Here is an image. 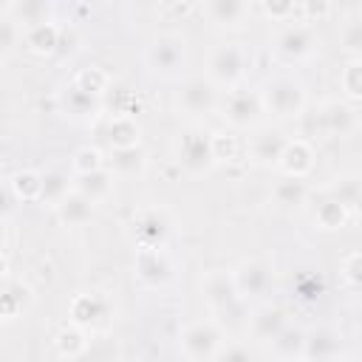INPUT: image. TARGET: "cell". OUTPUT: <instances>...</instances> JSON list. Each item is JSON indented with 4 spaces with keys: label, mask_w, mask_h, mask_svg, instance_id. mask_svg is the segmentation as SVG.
Wrapping results in <instances>:
<instances>
[{
    "label": "cell",
    "mask_w": 362,
    "mask_h": 362,
    "mask_svg": "<svg viewBox=\"0 0 362 362\" xmlns=\"http://www.w3.org/2000/svg\"><path fill=\"white\" fill-rule=\"evenodd\" d=\"M249 48L243 42H218L206 57V76L218 88H238L249 71Z\"/></svg>",
    "instance_id": "obj_1"
},
{
    "label": "cell",
    "mask_w": 362,
    "mask_h": 362,
    "mask_svg": "<svg viewBox=\"0 0 362 362\" xmlns=\"http://www.w3.org/2000/svg\"><path fill=\"white\" fill-rule=\"evenodd\" d=\"M263 110H269L277 119H294L305 110V85L291 74H277L266 79L263 90Z\"/></svg>",
    "instance_id": "obj_2"
},
{
    "label": "cell",
    "mask_w": 362,
    "mask_h": 362,
    "mask_svg": "<svg viewBox=\"0 0 362 362\" xmlns=\"http://www.w3.org/2000/svg\"><path fill=\"white\" fill-rule=\"evenodd\" d=\"M175 161L187 175H206L218 164L215 147H212V133H206L198 124L181 130L175 139Z\"/></svg>",
    "instance_id": "obj_3"
},
{
    "label": "cell",
    "mask_w": 362,
    "mask_h": 362,
    "mask_svg": "<svg viewBox=\"0 0 362 362\" xmlns=\"http://www.w3.org/2000/svg\"><path fill=\"white\" fill-rule=\"evenodd\" d=\"M187 62V40L175 31H161L156 37L147 40L144 45V65L153 74L170 76L175 71H181Z\"/></svg>",
    "instance_id": "obj_4"
},
{
    "label": "cell",
    "mask_w": 362,
    "mask_h": 362,
    "mask_svg": "<svg viewBox=\"0 0 362 362\" xmlns=\"http://www.w3.org/2000/svg\"><path fill=\"white\" fill-rule=\"evenodd\" d=\"M314 51H317V31H314L311 20H291L274 37V54H277V59H283L288 65L311 59Z\"/></svg>",
    "instance_id": "obj_5"
},
{
    "label": "cell",
    "mask_w": 362,
    "mask_h": 362,
    "mask_svg": "<svg viewBox=\"0 0 362 362\" xmlns=\"http://www.w3.org/2000/svg\"><path fill=\"white\" fill-rule=\"evenodd\" d=\"M181 354L192 362H212L223 348V331L212 320H195L189 322L178 337Z\"/></svg>",
    "instance_id": "obj_6"
},
{
    "label": "cell",
    "mask_w": 362,
    "mask_h": 362,
    "mask_svg": "<svg viewBox=\"0 0 362 362\" xmlns=\"http://www.w3.org/2000/svg\"><path fill=\"white\" fill-rule=\"evenodd\" d=\"M175 107L187 116H209L221 107L218 85L209 76H187L175 93Z\"/></svg>",
    "instance_id": "obj_7"
},
{
    "label": "cell",
    "mask_w": 362,
    "mask_h": 362,
    "mask_svg": "<svg viewBox=\"0 0 362 362\" xmlns=\"http://www.w3.org/2000/svg\"><path fill=\"white\" fill-rule=\"evenodd\" d=\"M359 124V113L351 102H325L317 113H314V130L325 139H342V136H351Z\"/></svg>",
    "instance_id": "obj_8"
},
{
    "label": "cell",
    "mask_w": 362,
    "mask_h": 362,
    "mask_svg": "<svg viewBox=\"0 0 362 362\" xmlns=\"http://www.w3.org/2000/svg\"><path fill=\"white\" fill-rule=\"evenodd\" d=\"M221 110H223V119L232 124V127H252L260 116H263V99L257 90L246 88V85H238L226 93V99L221 102Z\"/></svg>",
    "instance_id": "obj_9"
},
{
    "label": "cell",
    "mask_w": 362,
    "mask_h": 362,
    "mask_svg": "<svg viewBox=\"0 0 362 362\" xmlns=\"http://www.w3.org/2000/svg\"><path fill=\"white\" fill-rule=\"evenodd\" d=\"M204 297H206V303H209L212 311L232 314L240 305V294H238V286H235L232 272H226V269H209L204 274Z\"/></svg>",
    "instance_id": "obj_10"
},
{
    "label": "cell",
    "mask_w": 362,
    "mask_h": 362,
    "mask_svg": "<svg viewBox=\"0 0 362 362\" xmlns=\"http://www.w3.org/2000/svg\"><path fill=\"white\" fill-rule=\"evenodd\" d=\"M232 277H235V286H238L240 300L266 297L272 291V286H274L272 269L263 260H243V263H238L232 269Z\"/></svg>",
    "instance_id": "obj_11"
},
{
    "label": "cell",
    "mask_w": 362,
    "mask_h": 362,
    "mask_svg": "<svg viewBox=\"0 0 362 362\" xmlns=\"http://www.w3.org/2000/svg\"><path fill=\"white\" fill-rule=\"evenodd\" d=\"M305 362H339L342 359V334L331 325H317L305 334Z\"/></svg>",
    "instance_id": "obj_12"
},
{
    "label": "cell",
    "mask_w": 362,
    "mask_h": 362,
    "mask_svg": "<svg viewBox=\"0 0 362 362\" xmlns=\"http://www.w3.org/2000/svg\"><path fill=\"white\" fill-rule=\"evenodd\" d=\"M133 235L139 249H164L170 235V221L161 209H141L133 218Z\"/></svg>",
    "instance_id": "obj_13"
},
{
    "label": "cell",
    "mask_w": 362,
    "mask_h": 362,
    "mask_svg": "<svg viewBox=\"0 0 362 362\" xmlns=\"http://www.w3.org/2000/svg\"><path fill=\"white\" fill-rule=\"evenodd\" d=\"M173 274V266L164 249H139L136 252V277L147 288H161Z\"/></svg>",
    "instance_id": "obj_14"
},
{
    "label": "cell",
    "mask_w": 362,
    "mask_h": 362,
    "mask_svg": "<svg viewBox=\"0 0 362 362\" xmlns=\"http://www.w3.org/2000/svg\"><path fill=\"white\" fill-rule=\"evenodd\" d=\"M68 314H71V322L74 325L93 328V325H99L110 314V300L105 294H99V291H85V294H76L71 300Z\"/></svg>",
    "instance_id": "obj_15"
},
{
    "label": "cell",
    "mask_w": 362,
    "mask_h": 362,
    "mask_svg": "<svg viewBox=\"0 0 362 362\" xmlns=\"http://www.w3.org/2000/svg\"><path fill=\"white\" fill-rule=\"evenodd\" d=\"M288 325V314L283 305H274V303H263L252 311L249 317V331L252 337L263 339V342H272L283 328Z\"/></svg>",
    "instance_id": "obj_16"
},
{
    "label": "cell",
    "mask_w": 362,
    "mask_h": 362,
    "mask_svg": "<svg viewBox=\"0 0 362 362\" xmlns=\"http://www.w3.org/2000/svg\"><path fill=\"white\" fill-rule=\"evenodd\" d=\"M74 189H76V175L68 173V170H62V167H51V170L42 173V192H40V201L57 209Z\"/></svg>",
    "instance_id": "obj_17"
},
{
    "label": "cell",
    "mask_w": 362,
    "mask_h": 362,
    "mask_svg": "<svg viewBox=\"0 0 362 362\" xmlns=\"http://www.w3.org/2000/svg\"><path fill=\"white\" fill-rule=\"evenodd\" d=\"M204 14L221 28H238L249 17V3H243V0H209V3H204Z\"/></svg>",
    "instance_id": "obj_18"
},
{
    "label": "cell",
    "mask_w": 362,
    "mask_h": 362,
    "mask_svg": "<svg viewBox=\"0 0 362 362\" xmlns=\"http://www.w3.org/2000/svg\"><path fill=\"white\" fill-rule=\"evenodd\" d=\"M288 147V139L283 133H274V130H266L260 136L252 139L249 144V153L255 158V164H263V167H272V164H280L283 153Z\"/></svg>",
    "instance_id": "obj_19"
},
{
    "label": "cell",
    "mask_w": 362,
    "mask_h": 362,
    "mask_svg": "<svg viewBox=\"0 0 362 362\" xmlns=\"http://www.w3.org/2000/svg\"><path fill=\"white\" fill-rule=\"evenodd\" d=\"M277 167L283 170V175L305 178L311 173V167H314V150H311V144L303 141V139L288 141V147H286V153H283V158H280Z\"/></svg>",
    "instance_id": "obj_20"
},
{
    "label": "cell",
    "mask_w": 362,
    "mask_h": 362,
    "mask_svg": "<svg viewBox=\"0 0 362 362\" xmlns=\"http://www.w3.org/2000/svg\"><path fill=\"white\" fill-rule=\"evenodd\" d=\"M34 294H31V286L23 283V280H8L3 286V294H0V314L6 322L23 317V311L31 305Z\"/></svg>",
    "instance_id": "obj_21"
},
{
    "label": "cell",
    "mask_w": 362,
    "mask_h": 362,
    "mask_svg": "<svg viewBox=\"0 0 362 362\" xmlns=\"http://www.w3.org/2000/svg\"><path fill=\"white\" fill-rule=\"evenodd\" d=\"M99 107H102V96H93V93L82 90L74 82L62 90V110L71 119H90V116L99 113Z\"/></svg>",
    "instance_id": "obj_22"
},
{
    "label": "cell",
    "mask_w": 362,
    "mask_h": 362,
    "mask_svg": "<svg viewBox=\"0 0 362 362\" xmlns=\"http://www.w3.org/2000/svg\"><path fill=\"white\" fill-rule=\"evenodd\" d=\"M147 167V153L144 147H119V150H110V170L113 175H122V178H136L141 175Z\"/></svg>",
    "instance_id": "obj_23"
},
{
    "label": "cell",
    "mask_w": 362,
    "mask_h": 362,
    "mask_svg": "<svg viewBox=\"0 0 362 362\" xmlns=\"http://www.w3.org/2000/svg\"><path fill=\"white\" fill-rule=\"evenodd\" d=\"M113 181H116L113 170H110V167H102V170H96V173L76 175V192L85 195L90 204H99V201H105V198L110 195Z\"/></svg>",
    "instance_id": "obj_24"
},
{
    "label": "cell",
    "mask_w": 362,
    "mask_h": 362,
    "mask_svg": "<svg viewBox=\"0 0 362 362\" xmlns=\"http://www.w3.org/2000/svg\"><path fill=\"white\" fill-rule=\"evenodd\" d=\"M51 11L54 6L45 0H20V3H8L6 14H11L23 28L40 25V23H51Z\"/></svg>",
    "instance_id": "obj_25"
},
{
    "label": "cell",
    "mask_w": 362,
    "mask_h": 362,
    "mask_svg": "<svg viewBox=\"0 0 362 362\" xmlns=\"http://www.w3.org/2000/svg\"><path fill=\"white\" fill-rule=\"evenodd\" d=\"M305 328L300 325H286L274 339H272V351L277 359H303L305 354Z\"/></svg>",
    "instance_id": "obj_26"
},
{
    "label": "cell",
    "mask_w": 362,
    "mask_h": 362,
    "mask_svg": "<svg viewBox=\"0 0 362 362\" xmlns=\"http://www.w3.org/2000/svg\"><path fill=\"white\" fill-rule=\"evenodd\" d=\"M34 54H54L62 42V31L59 25L51 20V23H40V25H31L25 28V40H23Z\"/></svg>",
    "instance_id": "obj_27"
},
{
    "label": "cell",
    "mask_w": 362,
    "mask_h": 362,
    "mask_svg": "<svg viewBox=\"0 0 362 362\" xmlns=\"http://www.w3.org/2000/svg\"><path fill=\"white\" fill-rule=\"evenodd\" d=\"M107 141L113 150L119 147H139V136H141V127L133 116H113L107 122V130H105Z\"/></svg>",
    "instance_id": "obj_28"
},
{
    "label": "cell",
    "mask_w": 362,
    "mask_h": 362,
    "mask_svg": "<svg viewBox=\"0 0 362 362\" xmlns=\"http://www.w3.org/2000/svg\"><path fill=\"white\" fill-rule=\"evenodd\" d=\"M57 218L65 223V226H85L90 218H93V204L85 198V195H79L76 189L57 206Z\"/></svg>",
    "instance_id": "obj_29"
},
{
    "label": "cell",
    "mask_w": 362,
    "mask_h": 362,
    "mask_svg": "<svg viewBox=\"0 0 362 362\" xmlns=\"http://www.w3.org/2000/svg\"><path fill=\"white\" fill-rule=\"evenodd\" d=\"M54 342H57V351H59L62 359H76V356L88 354V348H90V339H88L85 328H79L74 322L65 325V328H59Z\"/></svg>",
    "instance_id": "obj_30"
},
{
    "label": "cell",
    "mask_w": 362,
    "mask_h": 362,
    "mask_svg": "<svg viewBox=\"0 0 362 362\" xmlns=\"http://www.w3.org/2000/svg\"><path fill=\"white\" fill-rule=\"evenodd\" d=\"M272 198H274L277 206H303L305 198H308V184H305V178L283 175V178L272 187Z\"/></svg>",
    "instance_id": "obj_31"
},
{
    "label": "cell",
    "mask_w": 362,
    "mask_h": 362,
    "mask_svg": "<svg viewBox=\"0 0 362 362\" xmlns=\"http://www.w3.org/2000/svg\"><path fill=\"white\" fill-rule=\"evenodd\" d=\"M6 181H8V187H11V192H14L17 201H40L42 173H37V170H17Z\"/></svg>",
    "instance_id": "obj_32"
},
{
    "label": "cell",
    "mask_w": 362,
    "mask_h": 362,
    "mask_svg": "<svg viewBox=\"0 0 362 362\" xmlns=\"http://www.w3.org/2000/svg\"><path fill=\"white\" fill-rule=\"evenodd\" d=\"M328 195L337 198L339 204H345L348 209H354L356 201L362 198V175L359 173H342V175H337Z\"/></svg>",
    "instance_id": "obj_33"
},
{
    "label": "cell",
    "mask_w": 362,
    "mask_h": 362,
    "mask_svg": "<svg viewBox=\"0 0 362 362\" xmlns=\"http://www.w3.org/2000/svg\"><path fill=\"white\" fill-rule=\"evenodd\" d=\"M314 221H317L320 229H339V226H345V221H348V206L328 195V198H322V201L317 204Z\"/></svg>",
    "instance_id": "obj_34"
},
{
    "label": "cell",
    "mask_w": 362,
    "mask_h": 362,
    "mask_svg": "<svg viewBox=\"0 0 362 362\" xmlns=\"http://www.w3.org/2000/svg\"><path fill=\"white\" fill-rule=\"evenodd\" d=\"M23 40H25V28L11 14H3L0 17V57L8 59L14 54V48L23 45Z\"/></svg>",
    "instance_id": "obj_35"
},
{
    "label": "cell",
    "mask_w": 362,
    "mask_h": 362,
    "mask_svg": "<svg viewBox=\"0 0 362 362\" xmlns=\"http://www.w3.org/2000/svg\"><path fill=\"white\" fill-rule=\"evenodd\" d=\"M102 167H105V158H102L99 147H79L71 158V173L74 175H88V173H96Z\"/></svg>",
    "instance_id": "obj_36"
},
{
    "label": "cell",
    "mask_w": 362,
    "mask_h": 362,
    "mask_svg": "<svg viewBox=\"0 0 362 362\" xmlns=\"http://www.w3.org/2000/svg\"><path fill=\"white\" fill-rule=\"evenodd\" d=\"M339 85L348 99H362V57L345 62V68L339 74Z\"/></svg>",
    "instance_id": "obj_37"
},
{
    "label": "cell",
    "mask_w": 362,
    "mask_h": 362,
    "mask_svg": "<svg viewBox=\"0 0 362 362\" xmlns=\"http://www.w3.org/2000/svg\"><path fill=\"white\" fill-rule=\"evenodd\" d=\"M74 85H79L82 90H88L93 96H102L105 90H110V79H107V74L102 68H85V71H79L74 76Z\"/></svg>",
    "instance_id": "obj_38"
},
{
    "label": "cell",
    "mask_w": 362,
    "mask_h": 362,
    "mask_svg": "<svg viewBox=\"0 0 362 362\" xmlns=\"http://www.w3.org/2000/svg\"><path fill=\"white\" fill-rule=\"evenodd\" d=\"M342 51L351 54V59L362 57V20H351L342 28Z\"/></svg>",
    "instance_id": "obj_39"
},
{
    "label": "cell",
    "mask_w": 362,
    "mask_h": 362,
    "mask_svg": "<svg viewBox=\"0 0 362 362\" xmlns=\"http://www.w3.org/2000/svg\"><path fill=\"white\" fill-rule=\"evenodd\" d=\"M238 136H226V133H212V147H215V158L218 161H235L238 158Z\"/></svg>",
    "instance_id": "obj_40"
},
{
    "label": "cell",
    "mask_w": 362,
    "mask_h": 362,
    "mask_svg": "<svg viewBox=\"0 0 362 362\" xmlns=\"http://www.w3.org/2000/svg\"><path fill=\"white\" fill-rule=\"evenodd\" d=\"M215 362H252V351L243 342H229L221 348V354L215 356Z\"/></svg>",
    "instance_id": "obj_41"
},
{
    "label": "cell",
    "mask_w": 362,
    "mask_h": 362,
    "mask_svg": "<svg viewBox=\"0 0 362 362\" xmlns=\"http://www.w3.org/2000/svg\"><path fill=\"white\" fill-rule=\"evenodd\" d=\"M263 11H266L272 20H286V23H291L288 17H297V11H303V6H297V3H263Z\"/></svg>",
    "instance_id": "obj_42"
},
{
    "label": "cell",
    "mask_w": 362,
    "mask_h": 362,
    "mask_svg": "<svg viewBox=\"0 0 362 362\" xmlns=\"http://www.w3.org/2000/svg\"><path fill=\"white\" fill-rule=\"evenodd\" d=\"M342 272H345L348 283H351L356 291H362V255H351V257L342 263Z\"/></svg>",
    "instance_id": "obj_43"
},
{
    "label": "cell",
    "mask_w": 362,
    "mask_h": 362,
    "mask_svg": "<svg viewBox=\"0 0 362 362\" xmlns=\"http://www.w3.org/2000/svg\"><path fill=\"white\" fill-rule=\"evenodd\" d=\"M354 209H356V218H359V221H362V198H359V201H356V206H354Z\"/></svg>",
    "instance_id": "obj_44"
},
{
    "label": "cell",
    "mask_w": 362,
    "mask_h": 362,
    "mask_svg": "<svg viewBox=\"0 0 362 362\" xmlns=\"http://www.w3.org/2000/svg\"><path fill=\"white\" fill-rule=\"evenodd\" d=\"M277 362H305V359H277Z\"/></svg>",
    "instance_id": "obj_45"
},
{
    "label": "cell",
    "mask_w": 362,
    "mask_h": 362,
    "mask_svg": "<svg viewBox=\"0 0 362 362\" xmlns=\"http://www.w3.org/2000/svg\"><path fill=\"white\" fill-rule=\"evenodd\" d=\"M339 362H356V359H339Z\"/></svg>",
    "instance_id": "obj_46"
}]
</instances>
